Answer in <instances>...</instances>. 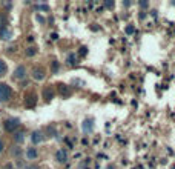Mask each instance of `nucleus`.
Segmentation results:
<instances>
[{
  "mask_svg": "<svg viewBox=\"0 0 175 169\" xmlns=\"http://www.w3.org/2000/svg\"><path fill=\"white\" fill-rule=\"evenodd\" d=\"M86 52H88V48H86V46H81V48H80V51H78V54L83 57V56H86Z\"/></svg>",
  "mask_w": 175,
  "mask_h": 169,
  "instance_id": "obj_18",
  "label": "nucleus"
},
{
  "mask_svg": "<svg viewBox=\"0 0 175 169\" xmlns=\"http://www.w3.org/2000/svg\"><path fill=\"white\" fill-rule=\"evenodd\" d=\"M37 157H39V152H37L35 148H28L26 149V158L28 160H35Z\"/></svg>",
  "mask_w": 175,
  "mask_h": 169,
  "instance_id": "obj_9",
  "label": "nucleus"
},
{
  "mask_svg": "<svg viewBox=\"0 0 175 169\" xmlns=\"http://www.w3.org/2000/svg\"><path fill=\"white\" fill-rule=\"evenodd\" d=\"M11 35H12V32L9 31L8 28H0V39H2V40H9V39H11Z\"/></svg>",
  "mask_w": 175,
  "mask_h": 169,
  "instance_id": "obj_11",
  "label": "nucleus"
},
{
  "mask_svg": "<svg viewBox=\"0 0 175 169\" xmlns=\"http://www.w3.org/2000/svg\"><path fill=\"white\" fill-rule=\"evenodd\" d=\"M55 158H57L59 163H64L68 160V152L64 149H60V151H57V154H55Z\"/></svg>",
  "mask_w": 175,
  "mask_h": 169,
  "instance_id": "obj_7",
  "label": "nucleus"
},
{
  "mask_svg": "<svg viewBox=\"0 0 175 169\" xmlns=\"http://www.w3.org/2000/svg\"><path fill=\"white\" fill-rule=\"evenodd\" d=\"M172 169H175V166H174V168H172Z\"/></svg>",
  "mask_w": 175,
  "mask_h": 169,
  "instance_id": "obj_29",
  "label": "nucleus"
},
{
  "mask_svg": "<svg viewBox=\"0 0 175 169\" xmlns=\"http://www.w3.org/2000/svg\"><path fill=\"white\" fill-rule=\"evenodd\" d=\"M32 78L37 80V82H42V80L45 78V71L42 68H34L32 69Z\"/></svg>",
  "mask_w": 175,
  "mask_h": 169,
  "instance_id": "obj_4",
  "label": "nucleus"
},
{
  "mask_svg": "<svg viewBox=\"0 0 175 169\" xmlns=\"http://www.w3.org/2000/svg\"><path fill=\"white\" fill-rule=\"evenodd\" d=\"M18 126H20V120L18 119H8L3 121V128L6 132H14Z\"/></svg>",
  "mask_w": 175,
  "mask_h": 169,
  "instance_id": "obj_2",
  "label": "nucleus"
},
{
  "mask_svg": "<svg viewBox=\"0 0 175 169\" xmlns=\"http://www.w3.org/2000/svg\"><path fill=\"white\" fill-rule=\"evenodd\" d=\"M109 169H112V168H109Z\"/></svg>",
  "mask_w": 175,
  "mask_h": 169,
  "instance_id": "obj_30",
  "label": "nucleus"
},
{
  "mask_svg": "<svg viewBox=\"0 0 175 169\" xmlns=\"http://www.w3.org/2000/svg\"><path fill=\"white\" fill-rule=\"evenodd\" d=\"M74 60H75V54H69V57H68V63H69V65H74V63H75Z\"/></svg>",
  "mask_w": 175,
  "mask_h": 169,
  "instance_id": "obj_17",
  "label": "nucleus"
},
{
  "mask_svg": "<svg viewBox=\"0 0 175 169\" xmlns=\"http://www.w3.org/2000/svg\"><path fill=\"white\" fill-rule=\"evenodd\" d=\"M23 140H25V132L23 131L14 132V141H15V143H22Z\"/></svg>",
  "mask_w": 175,
  "mask_h": 169,
  "instance_id": "obj_12",
  "label": "nucleus"
},
{
  "mask_svg": "<svg viewBox=\"0 0 175 169\" xmlns=\"http://www.w3.org/2000/svg\"><path fill=\"white\" fill-rule=\"evenodd\" d=\"M14 78H17V80H22V78H25L26 77V68L25 66H17L15 68V71H14V75H12Z\"/></svg>",
  "mask_w": 175,
  "mask_h": 169,
  "instance_id": "obj_3",
  "label": "nucleus"
},
{
  "mask_svg": "<svg viewBox=\"0 0 175 169\" xmlns=\"http://www.w3.org/2000/svg\"><path fill=\"white\" fill-rule=\"evenodd\" d=\"M5 169H14V166H12L11 163H9V165H6V166H5Z\"/></svg>",
  "mask_w": 175,
  "mask_h": 169,
  "instance_id": "obj_27",
  "label": "nucleus"
},
{
  "mask_svg": "<svg viewBox=\"0 0 175 169\" xmlns=\"http://www.w3.org/2000/svg\"><path fill=\"white\" fill-rule=\"evenodd\" d=\"M31 140H32V143H34V145L40 143V141L43 140V134H42L40 131H34V132H32V137H31Z\"/></svg>",
  "mask_w": 175,
  "mask_h": 169,
  "instance_id": "obj_10",
  "label": "nucleus"
},
{
  "mask_svg": "<svg viewBox=\"0 0 175 169\" xmlns=\"http://www.w3.org/2000/svg\"><path fill=\"white\" fill-rule=\"evenodd\" d=\"M114 6V2H106V8H112Z\"/></svg>",
  "mask_w": 175,
  "mask_h": 169,
  "instance_id": "obj_24",
  "label": "nucleus"
},
{
  "mask_svg": "<svg viewBox=\"0 0 175 169\" xmlns=\"http://www.w3.org/2000/svg\"><path fill=\"white\" fill-rule=\"evenodd\" d=\"M12 97V89L6 83H0V102H8Z\"/></svg>",
  "mask_w": 175,
  "mask_h": 169,
  "instance_id": "obj_1",
  "label": "nucleus"
},
{
  "mask_svg": "<svg viewBox=\"0 0 175 169\" xmlns=\"http://www.w3.org/2000/svg\"><path fill=\"white\" fill-rule=\"evenodd\" d=\"M26 169H39L35 165H29V166H26Z\"/></svg>",
  "mask_w": 175,
  "mask_h": 169,
  "instance_id": "obj_25",
  "label": "nucleus"
},
{
  "mask_svg": "<svg viewBox=\"0 0 175 169\" xmlns=\"http://www.w3.org/2000/svg\"><path fill=\"white\" fill-rule=\"evenodd\" d=\"M57 86H59V92H60L62 95H64V97H69V95H71V89H69V86H68V85L59 83Z\"/></svg>",
  "mask_w": 175,
  "mask_h": 169,
  "instance_id": "obj_8",
  "label": "nucleus"
},
{
  "mask_svg": "<svg viewBox=\"0 0 175 169\" xmlns=\"http://www.w3.org/2000/svg\"><path fill=\"white\" fill-rule=\"evenodd\" d=\"M51 39H52V40H57V39H59V35L54 32V34H51Z\"/></svg>",
  "mask_w": 175,
  "mask_h": 169,
  "instance_id": "obj_23",
  "label": "nucleus"
},
{
  "mask_svg": "<svg viewBox=\"0 0 175 169\" xmlns=\"http://www.w3.org/2000/svg\"><path fill=\"white\" fill-rule=\"evenodd\" d=\"M37 52H39V49L37 48H34V46H29V48H26V51H25V54H26V57H34Z\"/></svg>",
  "mask_w": 175,
  "mask_h": 169,
  "instance_id": "obj_13",
  "label": "nucleus"
},
{
  "mask_svg": "<svg viewBox=\"0 0 175 169\" xmlns=\"http://www.w3.org/2000/svg\"><path fill=\"white\" fill-rule=\"evenodd\" d=\"M140 6H143V8H146V6H147V3H146V2H141V3H140Z\"/></svg>",
  "mask_w": 175,
  "mask_h": 169,
  "instance_id": "obj_28",
  "label": "nucleus"
},
{
  "mask_svg": "<svg viewBox=\"0 0 175 169\" xmlns=\"http://www.w3.org/2000/svg\"><path fill=\"white\" fill-rule=\"evenodd\" d=\"M134 31H135L134 26H127L126 28V34H134Z\"/></svg>",
  "mask_w": 175,
  "mask_h": 169,
  "instance_id": "obj_21",
  "label": "nucleus"
},
{
  "mask_svg": "<svg viewBox=\"0 0 175 169\" xmlns=\"http://www.w3.org/2000/svg\"><path fill=\"white\" fill-rule=\"evenodd\" d=\"M35 103H37L35 94H29V95H28L26 99H25V106H26V108H34Z\"/></svg>",
  "mask_w": 175,
  "mask_h": 169,
  "instance_id": "obj_6",
  "label": "nucleus"
},
{
  "mask_svg": "<svg viewBox=\"0 0 175 169\" xmlns=\"http://www.w3.org/2000/svg\"><path fill=\"white\" fill-rule=\"evenodd\" d=\"M37 10H39V11H49V6L48 5H37Z\"/></svg>",
  "mask_w": 175,
  "mask_h": 169,
  "instance_id": "obj_16",
  "label": "nucleus"
},
{
  "mask_svg": "<svg viewBox=\"0 0 175 169\" xmlns=\"http://www.w3.org/2000/svg\"><path fill=\"white\" fill-rule=\"evenodd\" d=\"M22 154V151L20 149H18V148H15V149H12V155H15V157H18V155H20Z\"/></svg>",
  "mask_w": 175,
  "mask_h": 169,
  "instance_id": "obj_20",
  "label": "nucleus"
},
{
  "mask_svg": "<svg viewBox=\"0 0 175 169\" xmlns=\"http://www.w3.org/2000/svg\"><path fill=\"white\" fill-rule=\"evenodd\" d=\"M6 71H8V66L3 60H0V78H2L5 74H6Z\"/></svg>",
  "mask_w": 175,
  "mask_h": 169,
  "instance_id": "obj_14",
  "label": "nucleus"
},
{
  "mask_svg": "<svg viewBox=\"0 0 175 169\" xmlns=\"http://www.w3.org/2000/svg\"><path fill=\"white\" fill-rule=\"evenodd\" d=\"M57 69H59V63H57V61H52V72H57Z\"/></svg>",
  "mask_w": 175,
  "mask_h": 169,
  "instance_id": "obj_19",
  "label": "nucleus"
},
{
  "mask_svg": "<svg viewBox=\"0 0 175 169\" xmlns=\"http://www.w3.org/2000/svg\"><path fill=\"white\" fill-rule=\"evenodd\" d=\"M43 99H45V100H52V99H54V91H52L51 85H48V86L43 88Z\"/></svg>",
  "mask_w": 175,
  "mask_h": 169,
  "instance_id": "obj_5",
  "label": "nucleus"
},
{
  "mask_svg": "<svg viewBox=\"0 0 175 169\" xmlns=\"http://www.w3.org/2000/svg\"><path fill=\"white\" fill-rule=\"evenodd\" d=\"M3 148H5V145H3V141L0 140V152H2V151H3Z\"/></svg>",
  "mask_w": 175,
  "mask_h": 169,
  "instance_id": "obj_26",
  "label": "nucleus"
},
{
  "mask_svg": "<svg viewBox=\"0 0 175 169\" xmlns=\"http://www.w3.org/2000/svg\"><path fill=\"white\" fill-rule=\"evenodd\" d=\"M92 120H86L85 123H83V129H85V132H91L92 131Z\"/></svg>",
  "mask_w": 175,
  "mask_h": 169,
  "instance_id": "obj_15",
  "label": "nucleus"
},
{
  "mask_svg": "<svg viewBox=\"0 0 175 169\" xmlns=\"http://www.w3.org/2000/svg\"><path fill=\"white\" fill-rule=\"evenodd\" d=\"M37 20H39L40 23H45V19H43V17H42V15H37Z\"/></svg>",
  "mask_w": 175,
  "mask_h": 169,
  "instance_id": "obj_22",
  "label": "nucleus"
}]
</instances>
